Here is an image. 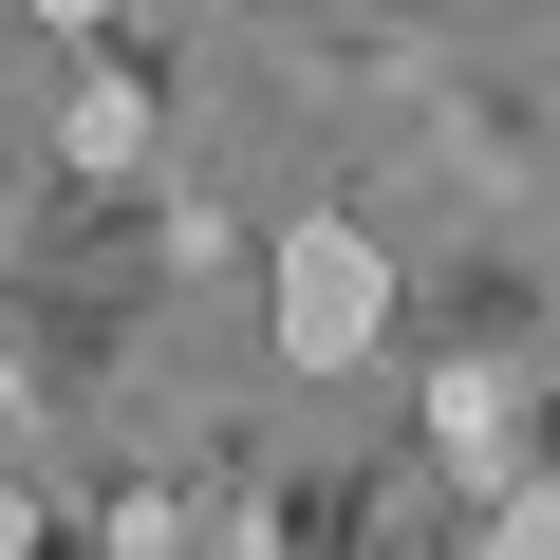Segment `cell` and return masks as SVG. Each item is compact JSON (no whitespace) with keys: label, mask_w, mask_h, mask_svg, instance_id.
I'll list each match as a JSON object with an SVG mask.
<instances>
[{"label":"cell","mask_w":560,"mask_h":560,"mask_svg":"<svg viewBox=\"0 0 560 560\" xmlns=\"http://www.w3.org/2000/svg\"><path fill=\"white\" fill-rule=\"evenodd\" d=\"M261 300H280V355H300V374H355L374 337H393V243L374 224H280V261H261Z\"/></svg>","instance_id":"cell-1"},{"label":"cell","mask_w":560,"mask_h":560,"mask_svg":"<svg viewBox=\"0 0 560 560\" xmlns=\"http://www.w3.org/2000/svg\"><path fill=\"white\" fill-rule=\"evenodd\" d=\"M430 448L486 486V467H504V374H467V355H448V374H430Z\"/></svg>","instance_id":"cell-2"},{"label":"cell","mask_w":560,"mask_h":560,"mask_svg":"<svg viewBox=\"0 0 560 560\" xmlns=\"http://www.w3.org/2000/svg\"><path fill=\"white\" fill-rule=\"evenodd\" d=\"M150 150V94L131 75H75V168H131Z\"/></svg>","instance_id":"cell-3"},{"label":"cell","mask_w":560,"mask_h":560,"mask_svg":"<svg viewBox=\"0 0 560 560\" xmlns=\"http://www.w3.org/2000/svg\"><path fill=\"white\" fill-rule=\"evenodd\" d=\"M486 541H504V560H560V467H523V486H486Z\"/></svg>","instance_id":"cell-4"},{"label":"cell","mask_w":560,"mask_h":560,"mask_svg":"<svg viewBox=\"0 0 560 560\" xmlns=\"http://www.w3.org/2000/svg\"><path fill=\"white\" fill-rule=\"evenodd\" d=\"M20 541H38V504H20V486H0V560H20Z\"/></svg>","instance_id":"cell-5"},{"label":"cell","mask_w":560,"mask_h":560,"mask_svg":"<svg viewBox=\"0 0 560 560\" xmlns=\"http://www.w3.org/2000/svg\"><path fill=\"white\" fill-rule=\"evenodd\" d=\"M38 20H57V38H75V20H113V0H38Z\"/></svg>","instance_id":"cell-6"}]
</instances>
